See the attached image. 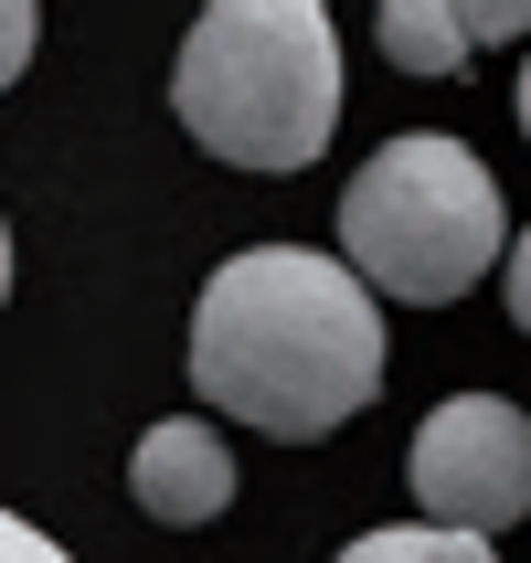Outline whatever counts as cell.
<instances>
[{
  "instance_id": "1",
  "label": "cell",
  "mask_w": 531,
  "mask_h": 563,
  "mask_svg": "<svg viewBox=\"0 0 531 563\" xmlns=\"http://www.w3.org/2000/svg\"><path fill=\"white\" fill-rule=\"evenodd\" d=\"M191 383L202 405L255 437L319 446L383 394V309L373 287L298 245L234 255L191 309Z\"/></svg>"
},
{
  "instance_id": "2",
  "label": "cell",
  "mask_w": 531,
  "mask_h": 563,
  "mask_svg": "<svg viewBox=\"0 0 531 563\" xmlns=\"http://www.w3.org/2000/svg\"><path fill=\"white\" fill-rule=\"evenodd\" d=\"M170 118L234 170H309L341 128V32L319 0H202L170 64Z\"/></svg>"
},
{
  "instance_id": "3",
  "label": "cell",
  "mask_w": 531,
  "mask_h": 563,
  "mask_svg": "<svg viewBox=\"0 0 531 563\" xmlns=\"http://www.w3.org/2000/svg\"><path fill=\"white\" fill-rule=\"evenodd\" d=\"M341 245L351 277L414 309H446L457 287H478L510 255V213L489 159L457 139H383L341 191Z\"/></svg>"
},
{
  "instance_id": "4",
  "label": "cell",
  "mask_w": 531,
  "mask_h": 563,
  "mask_svg": "<svg viewBox=\"0 0 531 563\" xmlns=\"http://www.w3.org/2000/svg\"><path fill=\"white\" fill-rule=\"evenodd\" d=\"M414 500H425V521H446V532H510L531 510V415L500 405V394H457V405H436L425 426H414Z\"/></svg>"
},
{
  "instance_id": "5",
  "label": "cell",
  "mask_w": 531,
  "mask_h": 563,
  "mask_svg": "<svg viewBox=\"0 0 531 563\" xmlns=\"http://www.w3.org/2000/svg\"><path fill=\"white\" fill-rule=\"evenodd\" d=\"M128 500L150 510V521H213V510H234V446L202 426V415H170V426H150L139 437V457H128Z\"/></svg>"
},
{
  "instance_id": "6",
  "label": "cell",
  "mask_w": 531,
  "mask_h": 563,
  "mask_svg": "<svg viewBox=\"0 0 531 563\" xmlns=\"http://www.w3.org/2000/svg\"><path fill=\"white\" fill-rule=\"evenodd\" d=\"M373 43L405 64V75H457V64L478 54V32L457 22V0H383V11H373Z\"/></svg>"
},
{
  "instance_id": "7",
  "label": "cell",
  "mask_w": 531,
  "mask_h": 563,
  "mask_svg": "<svg viewBox=\"0 0 531 563\" xmlns=\"http://www.w3.org/2000/svg\"><path fill=\"white\" fill-rule=\"evenodd\" d=\"M341 563H500L478 532H446V521H405V532H362Z\"/></svg>"
},
{
  "instance_id": "8",
  "label": "cell",
  "mask_w": 531,
  "mask_h": 563,
  "mask_svg": "<svg viewBox=\"0 0 531 563\" xmlns=\"http://www.w3.org/2000/svg\"><path fill=\"white\" fill-rule=\"evenodd\" d=\"M32 32H43V0H0V86L32 64Z\"/></svg>"
},
{
  "instance_id": "9",
  "label": "cell",
  "mask_w": 531,
  "mask_h": 563,
  "mask_svg": "<svg viewBox=\"0 0 531 563\" xmlns=\"http://www.w3.org/2000/svg\"><path fill=\"white\" fill-rule=\"evenodd\" d=\"M457 22L478 43H510V32H531V0H457Z\"/></svg>"
},
{
  "instance_id": "10",
  "label": "cell",
  "mask_w": 531,
  "mask_h": 563,
  "mask_svg": "<svg viewBox=\"0 0 531 563\" xmlns=\"http://www.w3.org/2000/svg\"><path fill=\"white\" fill-rule=\"evenodd\" d=\"M0 563H75V553H64V542H43L32 521H11V510H0Z\"/></svg>"
},
{
  "instance_id": "11",
  "label": "cell",
  "mask_w": 531,
  "mask_h": 563,
  "mask_svg": "<svg viewBox=\"0 0 531 563\" xmlns=\"http://www.w3.org/2000/svg\"><path fill=\"white\" fill-rule=\"evenodd\" d=\"M500 298H510V319H521V330H531V234H521V245H510V277H500Z\"/></svg>"
},
{
  "instance_id": "12",
  "label": "cell",
  "mask_w": 531,
  "mask_h": 563,
  "mask_svg": "<svg viewBox=\"0 0 531 563\" xmlns=\"http://www.w3.org/2000/svg\"><path fill=\"white\" fill-rule=\"evenodd\" d=\"M0 298H11V223H0Z\"/></svg>"
},
{
  "instance_id": "13",
  "label": "cell",
  "mask_w": 531,
  "mask_h": 563,
  "mask_svg": "<svg viewBox=\"0 0 531 563\" xmlns=\"http://www.w3.org/2000/svg\"><path fill=\"white\" fill-rule=\"evenodd\" d=\"M521 139H531V64H521Z\"/></svg>"
}]
</instances>
